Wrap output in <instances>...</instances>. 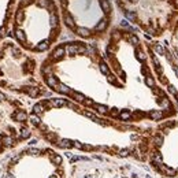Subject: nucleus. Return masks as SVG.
Segmentation results:
<instances>
[{"mask_svg": "<svg viewBox=\"0 0 178 178\" xmlns=\"http://www.w3.org/2000/svg\"><path fill=\"white\" fill-rule=\"evenodd\" d=\"M40 75L52 92L115 121L136 123L169 118L164 112L149 110L132 93L97 41L69 40L55 45L42 60Z\"/></svg>", "mask_w": 178, "mask_h": 178, "instance_id": "1", "label": "nucleus"}, {"mask_svg": "<svg viewBox=\"0 0 178 178\" xmlns=\"http://www.w3.org/2000/svg\"><path fill=\"white\" fill-rule=\"evenodd\" d=\"M29 121L47 143L62 149L99 151L118 155L133 149L144 160L149 152L153 127L121 122L97 114L64 97H50L32 107Z\"/></svg>", "mask_w": 178, "mask_h": 178, "instance_id": "2", "label": "nucleus"}, {"mask_svg": "<svg viewBox=\"0 0 178 178\" xmlns=\"http://www.w3.org/2000/svg\"><path fill=\"white\" fill-rule=\"evenodd\" d=\"M62 30L56 0H18L8 36L26 52L44 53L59 41Z\"/></svg>", "mask_w": 178, "mask_h": 178, "instance_id": "3", "label": "nucleus"}, {"mask_svg": "<svg viewBox=\"0 0 178 178\" xmlns=\"http://www.w3.org/2000/svg\"><path fill=\"white\" fill-rule=\"evenodd\" d=\"M58 4L63 26L78 40H106L114 28L112 0H58Z\"/></svg>", "mask_w": 178, "mask_h": 178, "instance_id": "4", "label": "nucleus"}, {"mask_svg": "<svg viewBox=\"0 0 178 178\" xmlns=\"http://www.w3.org/2000/svg\"><path fill=\"white\" fill-rule=\"evenodd\" d=\"M37 60L14 41L0 44V88L39 99L50 95L47 85L36 77Z\"/></svg>", "mask_w": 178, "mask_h": 178, "instance_id": "5", "label": "nucleus"}, {"mask_svg": "<svg viewBox=\"0 0 178 178\" xmlns=\"http://www.w3.org/2000/svg\"><path fill=\"white\" fill-rule=\"evenodd\" d=\"M118 11L148 39H162L178 19V0H114Z\"/></svg>", "mask_w": 178, "mask_h": 178, "instance_id": "6", "label": "nucleus"}, {"mask_svg": "<svg viewBox=\"0 0 178 178\" xmlns=\"http://www.w3.org/2000/svg\"><path fill=\"white\" fill-rule=\"evenodd\" d=\"M29 123L23 104L0 90V152L32 137Z\"/></svg>", "mask_w": 178, "mask_h": 178, "instance_id": "7", "label": "nucleus"}, {"mask_svg": "<svg viewBox=\"0 0 178 178\" xmlns=\"http://www.w3.org/2000/svg\"><path fill=\"white\" fill-rule=\"evenodd\" d=\"M144 45L158 84L178 103V58L171 51L169 41L147 37Z\"/></svg>", "mask_w": 178, "mask_h": 178, "instance_id": "8", "label": "nucleus"}, {"mask_svg": "<svg viewBox=\"0 0 178 178\" xmlns=\"http://www.w3.org/2000/svg\"><path fill=\"white\" fill-rule=\"evenodd\" d=\"M18 0H0V42L10 34L11 21Z\"/></svg>", "mask_w": 178, "mask_h": 178, "instance_id": "9", "label": "nucleus"}, {"mask_svg": "<svg viewBox=\"0 0 178 178\" xmlns=\"http://www.w3.org/2000/svg\"><path fill=\"white\" fill-rule=\"evenodd\" d=\"M169 45L174 55L178 58V19L175 21L174 26L170 30V37H169Z\"/></svg>", "mask_w": 178, "mask_h": 178, "instance_id": "10", "label": "nucleus"}, {"mask_svg": "<svg viewBox=\"0 0 178 178\" xmlns=\"http://www.w3.org/2000/svg\"><path fill=\"white\" fill-rule=\"evenodd\" d=\"M6 178H15V177H14V174H11V173H8L7 175H6Z\"/></svg>", "mask_w": 178, "mask_h": 178, "instance_id": "11", "label": "nucleus"}, {"mask_svg": "<svg viewBox=\"0 0 178 178\" xmlns=\"http://www.w3.org/2000/svg\"><path fill=\"white\" fill-rule=\"evenodd\" d=\"M51 178H56V177H51Z\"/></svg>", "mask_w": 178, "mask_h": 178, "instance_id": "12", "label": "nucleus"}]
</instances>
